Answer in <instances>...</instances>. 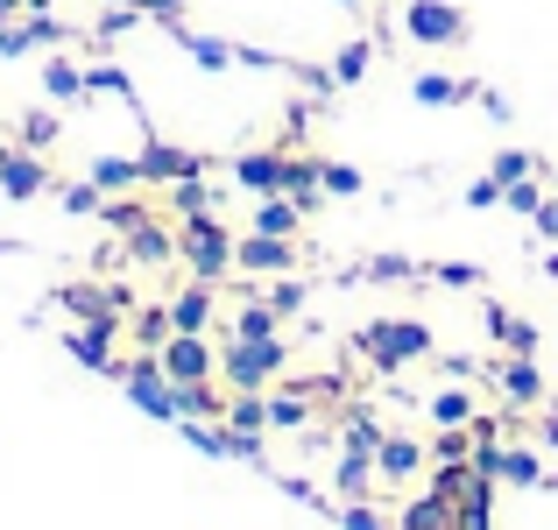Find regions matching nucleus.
<instances>
[{
    "label": "nucleus",
    "instance_id": "1",
    "mask_svg": "<svg viewBox=\"0 0 558 530\" xmlns=\"http://www.w3.org/2000/svg\"><path fill=\"white\" fill-rule=\"evenodd\" d=\"M178 262L198 284H219V276L233 269V233L219 227V213H191L178 219Z\"/></svg>",
    "mask_w": 558,
    "mask_h": 530
},
{
    "label": "nucleus",
    "instance_id": "2",
    "mask_svg": "<svg viewBox=\"0 0 558 530\" xmlns=\"http://www.w3.org/2000/svg\"><path fill=\"white\" fill-rule=\"evenodd\" d=\"M290 368V340H227L219 347V382L227 389H269Z\"/></svg>",
    "mask_w": 558,
    "mask_h": 530
},
{
    "label": "nucleus",
    "instance_id": "3",
    "mask_svg": "<svg viewBox=\"0 0 558 530\" xmlns=\"http://www.w3.org/2000/svg\"><path fill=\"white\" fill-rule=\"evenodd\" d=\"M113 375H121L128 403H135L142 418H156V424H178V382L163 375V361H156V353H135V361H113Z\"/></svg>",
    "mask_w": 558,
    "mask_h": 530
},
{
    "label": "nucleus",
    "instance_id": "4",
    "mask_svg": "<svg viewBox=\"0 0 558 530\" xmlns=\"http://www.w3.org/2000/svg\"><path fill=\"white\" fill-rule=\"evenodd\" d=\"M361 353H368L381 375H396V368L432 353V326H424V318H375V326L361 333Z\"/></svg>",
    "mask_w": 558,
    "mask_h": 530
},
{
    "label": "nucleus",
    "instance_id": "5",
    "mask_svg": "<svg viewBox=\"0 0 558 530\" xmlns=\"http://www.w3.org/2000/svg\"><path fill=\"white\" fill-rule=\"evenodd\" d=\"M466 8L460 0H403V36L424 43V50H460L466 43Z\"/></svg>",
    "mask_w": 558,
    "mask_h": 530
},
{
    "label": "nucleus",
    "instance_id": "6",
    "mask_svg": "<svg viewBox=\"0 0 558 530\" xmlns=\"http://www.w3.org/2000/svg\"><path fill=\"white\" fill-rule=\"evenodd\" d=\"M156 361H163L170 382H213V375H219V353L205 347V333H170Z\"/></svg>",
    "mask_w": 558,
    "mask_h": 530
},
{
    "label": "nucleus",
    "instance_id": "7",
    "mask_svg": "<svg viewBox=\"0 0 558 530\" xmlns=\"http://www.w3.org/2000/svg\"><path fill=\"white\" fill-rule=\"evenodd\" d=\"M290 170H298V156L290 149H255V156H233V184L255 191V198H269V191H290Z\"/></svg>",
    "mask_w": 558,
    "mask_h": 530
},
{
    "label": "nucleus",
    "instance_id": "8",
    "mask_svg": "<svg viewBox=\"0 0 558 530\" xmlns=\"http://www.w3.org/2000/svg\"><path fill=\"white\" fill-rule=\"evenodd\" d=\"M233 269L290 276V269H298V241H283V233H247V241H233Z\"/></svg>",
    "mask_w": 558,
    "mask_h": 530
},
{
    "label": "nucleus",
    "instance_id": "9",
    "mask_svg": "<svg viewBox=\"0 0 558 530\" xmlns=\"http://www.w3.org/2000/svg\"><path fill=\"white\" fill-rule=\"evenodd\" d=\"M113 340H121V318H78V326L64 333V347H71V361H85V368H107L113 375Z\"/></svg>",
    "mask_w": 558,
    "mask_h": 530
},
{
    "label": "nucleus",
    "instance_id": "10",
    "mask_svg": "<svg viewBox=\"0 0 558 530\" xmlns=\"http://www.w3.org/2000/svg\"><path fill=\"white\" fill-rule=\"evenodd\" d=\"M424 467H432V453L417 446V438H403V432H381V446H375V481H417Z\"/></svg>",
    "mask_w": 558,
    "mask_h": 530
},
{
    "label": "nucleus",
    "instance_id": "11",
    "mask_svg": "<svg viewBox=\"0 0 558 530\" xmlns=\"http://www.w3.org/2000/svg\"><path fill=\"white\" fill-rule=\"evenodd\" d=\"M0 191H8V198H43V191H50L43 149H0Z\"/></svg>",
    "mask_w": 558,
    "mask_h": 530
},
{
    "label": "nucleus",
    "instance_id": "12",
    "mask_svg": "<svg viewBox=\"0 0 558 530\" xmlns=\"http://www.w3.org/2000/svg\"><path fill=\"white\" fill-rule=\"evenodd\" d=\"M64 36V22L57 14H28V22H0V57H28V50H43V43H57Z\"/></svg>",
    "mask_w": 558,
    "mask_h": 530
},
{
    "label": "nucleus",
    "instance_id": "13",
    "mask_svg": "<svg viewBox=\"0 0 558 530\" xmlns=\"http://www.w3.org/2000/svg\"><path fill=\"white\" fill-rule=\"evenodd\" d=\"M502 396L517 410H537L545 403V375H537V353H509L502 361Z\"/></svg>",
    "mask_w": 558,
    "mask_h": 530
},
{
    "label": "nucleus",
    "instance_id": "14",
    "mask_svg": "<svg viewBox=\"0 0 558 530\" xmlns=\"http://www.w3.org/2000/svg\"><path fill=\"white\" fill-rule=\"evenodd\" d=\"M128 241V255L142 262V269H163V262H178V233L163 227V219H142L135 233H121Z\"/></svg>",
    "mask_w": 558,
    "mask_h": 530
},
{
    "label": "nucleus",
    "instance_id": "15",
    "mask_svg": "<svg viewBox=\"0 0 558 530\" xmlns=\"http://www.w3.org/2000/svg\"><path fill=\"white\" fill-rule=\"evenodd\" d=\"M198 170H205V156L170 149V142H149V149H142V177H149V184H178V177H198Z\"/></svg>",
    "mask_w": 558,
    "mask_h": 530
},
{
    "label": "nucleus",
    "instance_id": "16",
    "mask_svg": "<svg viewBox=\"0 0 558 530\" xmlns=\"http://www.w3.org/2000/svg\"><path fill=\"white\" fill-rule=\"evenodd\" d=\"M227 403H233V389L227 382H178V418H227Z\"/></svg>",
    "mask_w": 558,
    "mask_h": 530
},
{
    "label": "nucleus",
    "instance_id": "17",
    "mask_svg": "<svg viewBox=\"0 0 558 530\" xmlns=\"http://www.w3.org/2000/svg\"><path fill=\"white\" fill-rule=\"evenodd\" d=\"M481 85H466V79H446V71H417L410 79V99L417 107H460V99H474Z\"/></svg>",
    "mask_w": 558,
    "mask_h": 530
},
{
    "label": "nucleus",
    "instance_id": "18",
    "mask_svg": "<svg viewBox=\"0 0 558 530\" xmlns=\"http://www.w3.org/2000/svg\"><path fill=\"white\" fill-rule=\"evenodd\" d=\"M495 481L509 489H545V460L531 446H495Z\"/></svg>",
    "mask_w": 558,
    "mask_h": 530
},
{
    "label": "nucleus",
    "instance_id": "19",
    "mask_svg": "<svg viewBox=\"0 0 558 530\" xmlns=\"http://www.w3.org/2000/svg\"><path fill=\"white\" fill-rule=\"evenodd\" d=\"M170 326H178V333H205V326H213V284L178 290V298H170Z\"/></svg>",
    "mask_w": 558,
    "mask_h": 530
},
{
    "label": "nucleus",
    "instance_id": "20",
    "mask_svg": "<svg viewBox=\"0 0 558 530\" xmlns=\"http://www.w3.org/2000/svg\"><path fill=\"white\" fill-rule=\"evenodd\" d=\"M298 219H304V205L290 198V191H269V198L255 205V227H247V233H283V241H290V233H298Z\"/></svg>",
    "mask_w": 558,
    "mask_h": 530
},
{
    "label": "nucleus",
    "instance_id": "21",
    "mask_svg": "<svg viewBox=\"0 0 558 530\" xmlns=\"http://www.w3.org/2000/svg\"><path fill=\"white\" fill-rule=\"evenodd\" d=\"M452 523H460V509H452L446 495H432V489L403 503V530H452Z\"/></svg>",
    "mask_w": 558,
    "mask_h": 530
},
{
    "label": "nucleus",
    "instance_id": "22",
    "mask_svg": "<svg viewBox=\"0 0 558 530\" xmlns=\"http://www.w3.org/2000/svg\"><path fill=\"white\" fill-rule=\"evenodd\" d=\"M85 177H93L107 198H121L128 184H142V156H93V170H85Z\"/></svg>",
    "mask_w": 558,
    "mask_h": 530
},
{
    "label": "nucleus",
    "instance_id": "23",
    "mask_svg": "<svg viewBox=\"0 0 558 530\" xmlns=\"http://www.w3.org/2000/svg\"><path fill=\"white\" fill-rule=\"evenodd\" d=\"M368 481H375V453H354V446H347L340 467H332V489L354 503V495H368Z\"/></svg>",
    "mask_w": 558,
    "mask_h": 530
},
{
    "label": "nucleus",
    "instance_id": "24",
    "mask_svg": "<svg viewBox=\"0 0 558 530\" xmlns=\"http://www.w3.org/2000/svg\"><path fill=\"white\" fill-rule=\"evenodd\" d=\"M304 424H312V389L269 396V432H304Z\"/></svg>",
    "mask_w": 558,
    "mask_h": 530
},
{
    "label": "nucleus",
    "instance_id": "25",
    "mask_svg": "<svg viewBox=\"0 0 558 530\" xmlns=\"http://www.w3.org/2000/svg\"><path fill=\"white\" fill-rule=\"evenodd\" d=\"M488 333H495L509 353H537V326H531V318H509L502 304H488Z\"/></svg>",
    "mask_w": 558,
    "mask_h": 530
},
{
    "label": "nucleus",
    "instance_id": "26",
    "mask_svg": "<svg viewBox=\"0 0 558 530\" xmlns=\"http://www.w3.org/2000/svg\"><path fill=\"white\" fill-rule=\"evenodd\" d=\"M227 424H233V432H269V396H262V389H233Z\"/></svg>",
    "mask_w": 558,
    "mask_h": 530
},
{
    "label": "nucleus",
    "instance_id": "27",
    "mask_svg": "<svg viewBox=\"0 0 558 530\" xmlns=\"http://www.w3.org/2000/svg\"><path fill=\"white\" fill-rule=\"evenodd\" d=\"M474 481H481V474H474V460H452V467H432V495H446L452 509H460L466 495H474Z\"/></svg>",
    "mask_w": 558,
    "mask_h": 530
},
{
    "label": "nucleus",
    "instance_id": "28",
    "mask_svg": "<svg viewBox=\"0 0 558 530\" xmlns=\"http://www.w3.org/2000/svg\"><path fill=\"white\" fill-rule=\"evenodd\" d=\"M233 340H283V318L269 304H241L233 312Z\"/></svg>",
    "mask_w": 558,
    "mask_h": 530
},
{
    "label": "nucleus",
    "instance_id": "29",
    "mask_svg": "<svg viewBox=\"0 0 558 530\" xmlns=\"http://www.w3.org/2000/svg\"><path fill=\"white\" fill-rule=\"evenodd\" d=\"M170 28H178V22H170ZM178 43L191 50V64H198V71H227L233 57H241L233 43H219V36H184V28H178Z\"/></svg>",
    "mask_w": 558,
    "mask_h": 530
},
{
    "label": "nucleus",
    "instance_id": "30",
    "mask_svg": "<svg viewBox=\"0 0 558 530\" xmlns=\"http://www.w3.org/2000/svg\"><path fill=\"white\" fill-rule=\"evenodd\" d=\"M43 85H50V99H85V71L71 64V57H50V64H43Z\"/></svg>",
    "mask_w": 558,
    "mask_h": 530
},
{
    "label": "nucleus",
    "instance_id": "31",
    "mask_svg": "<svg viewBox=\"0 0 558 530\" xmlns=\"http://www.w3.org/2000/svg\"><path fill=\"white\" fill-rule=\"evenodd\" d=\"M170 213H178V219L213 213V191H205V177H178V184H170Z\"/></svg>",
    "mask_w": 558,
    "mask_h": 530
},
{
    "label": "nucleus",
    "instance_id": "32",
    "mask_svg": "<svg viewBox=\"0 0 558 530\" xmlns=\"http://www.w3.org/2000/svg\"><path fill=\"white\" fill-rule=\"evenodd\" d=\"M432 424L446 432V424H474V396L466 389H438L432 396Z\"/></svg>",
    "mask_w": 558,
    "mask_h": 530
},
{
    "label": "nucleus",
    "instance_id": "33",
    "mask_svg": "<svg viewBox=\"0 0 558 530\" xmlns=\"http://www.w3.org/2000/svg\"><path fill=\"white\" fill-rule=\"evenodd\" d=\"M368 43H347V50L340 57H332V85H361V79H368Z\"/></svg>",
    "mask_w": 558,
    "mask_h": 530
},
{
    "label": "nucleus",
    "instance_id": "34",
    "mask_svg": "<svg viewBox=\"0 0 558 530\" xmlns=\"http://www.w3.org/2000/svg\"><path fill=\"white\" fill-rule=\"evenodd\" d=\"M57 135H64L57 113H22V149H57Z\"/></svg>",
    "mask_w": 558,
    "mask_h": 530
},
{
    "label": "nucleus",
    "instance_id": "35",
    "mask_svg": "<svg viewBox=\"0 0 558 530\" xmlns=\"http://www.w3.org/2000/svg\"><path fill=\"white\" fill-rule=\"evenodd\" d=\"M488 177H495V184H517V177H537V156L531 149H502V156H495V164H488Z\"/></svg>",
    "mask_w": 558,
    "mask_h": 530
},
{
    "label": "nucleus",
    "instance_id": "36",
    "mask_svg": "<svg viewBox=\"0 0 558 530\" xmlns=\"http://www.w3.org/2000/svg\"><path fill=\"white\" fill-rule=\"evenodd\" d=\"M99 219H107L113 233H135L142 219H156V213H149V205H135V198H107V205H99Z\"/></svg>",
    "mask_w": 558,
    "mask_h": 530
},
{
    "label": "nucleus",
    "instance_id": "37",
    "mask_svg": "<svg viewBox=\"0 0 558 530\" xmlns=\"http://www.w3.org/2000/svg\"><path fill=\"white\" fill-rule=\"evenodd\" d=\"M318 184H326V198H354L368 177H361L354 164H318Z\"/></svg>",
    "mask_w": 558,
    "mask_h": 530
},
{
    "label": "nucleus",
    "instance_id": "38",
    "mask_svg": "<svg viewBox=\"0 0 558 530\" xmlns=\"http://www.w3.org/2000/svg\"><path fill=\"white\" fill-rule=\"evenodd\" d=\"M262 304H269L276 318H298L304 312V284H298V276H283V284H269V298H262Z\"/></svg>",
    "mask_w": 558,
    "mask_h": 530
},
{
    "label": "nucleus",
    "instance_id": "39",
    "mask_svg": "<svg viewBox=\"0 0 558 530\" xmlns=\"http://www.w3.org/2000/svg\"><path fill=\"white\" fill-rule=\"evenodd\" d=\"M170 333H178V326H170V312H142V318H135V340H142V353H163Z\"/></svg>",
    "mask_w": 558,
    "mask_h": 530
},
{
    "label": "nucleus",
    "instance_id": "40",
    "mask_svg": "<svg viewBox=\"0 0 558 530\" xmlns=\"http://www.w3.org/2000/svg\"><path fill=\"white\" fill-rule=\"evenodd\" d=\"M85 93H121V99H135V85H128L121 64H93V71H85Z\"/></svg>",
    "mask_w": 558,
    "mask_h": 530
},
{
    "label": "nucleus",
    "instance_id": "41",
    "mask_svg": "<svg viewBox=\"0 0 558 530\" xmlns=\"http://www.w3.org/2000/svg\"><path fill=\"white\" fill-rule=\"evenodd\" d=\"M502 205H509V213H531V219H537V205H545V184H537V177H517V184L502 191Z\"/></svg>",
    "mask_w": 558,
    "mask_h": 530
},
{
    "label": "nucleus",
    "instance_id": "42",
    "mask_svg": "<svg viewBox=\"0 0 558 530\" xmlns=\"http://www.w3.org/2000/svg\"><path fill=\"white\" fill-rule=\"evenodd\" d=\"M99 205H107V191H99L93 177H85V184H64V213H99Z\"/></svg>",
    "mask_w": 558,
    "mask_h": 530
},
{
    "label": "nucleus",
    "instance_id": "43",
    "mask_svg": "<svg viewBox=\"0 0 558 530\" xmlns=\"http://www.w3.org/2000/svg\"><path fill=\"white\" fill-rule=\"evenodd\" d=\"M410 269H417L410 255H375V262H368V284H403Z\"/></svg>",
    "mask_w": 558,
    "mask_h": 530
},
{
    "label": "nucleus",
    "instance_id": "44",
    "mask_svg": "<svg viewBox=\"0 0 558 530\" xmlns=\"http://www.w3.org/2000/svg\"><path fill=\"white\" fill-rule=\"evenodd\" d=\"M432 276H438L446 290H474V284H481V269H474V262H438Z\"/></svg>",
    "mask_w": 558,
    "mask_h": 530
},
{
    "label": "nucleus",
    "instance_id": "45",
    "mask_svg": "<svg viewBox=\"0 0 558 530\" xmlns=\"http://www.w3.org/2000/svg\"><path fill=\"white\" fill-rule=\"evenodd\" d=\"M340 530H389L368 503H340Z\"/></svg>",
    "mask_w": 558,
    "mask_h": 530
},
{
    "label": "nucleus",
    "instance_id": "46",
    "mask_svg": "<svg viewBox=\"0 0 558 530\" xmlns=\"http://www.w3.org/2000/svg\"><path fill=\"white\" fill-rule=\"evenodd\" d=\"M466 205H474V213H488V205H502V184H495V177H474V184H466Z\"/></svg>",
    "mask_w": 558,
    "mask_h": 530
},
{
    "label": "nucleus",
    "instance_id": "47",
    "mask_svg": "<svg viewBox=\"0 0 558 530\" xmlns=\"http://www.w3.org/2000/svg\"><path fill=\"white\" fill-rule=\"evenodd\" d=\"M135 8H142V14H156V22H178L184 0H135Z\"/></svg>",
    "mask_w": 558,
    "mask_h": 530
},
{
    "label": "nucleus",
    "instance_id": "48",
    "mask_svg": "<svg viewBox=\"0 0 558 530\" xmlns=\"http://www.w3.org/2000/svg\"><path fill=\"white\" fill-rule=\"evenodd\" d=\"M537 233H545V241H558V198L537 205Z\"/></svg>",
    "mask_w": 558,
    "mask_h": 530
},
{
    "label": "nucleus",
    "instance_id": "49",
    "mask_svg": "<svg viewBox=\"0 0 558 530\" xmlns=\"http://www.w3.org/2000/svg\"><path fill=\"white\" fill-rule=\"evenodd\" d=\"M452 530H495V509H460V523Z\"/></svg>",
    "mask_w": 558,
    "mask_h": 530
},
{
    "label": "nucleus",
    "instance_id": "50",
    "mask_svg": "<svg viewBox=\"0 0 558 530\" xmlns=\"http://www.w3.org/2000/svg\"><path fill=\"white\" fill-rule=\"evenodd\" d=\"M537 438H545V446H558V410H545V424H537Z\"/></svg>",
    "mask_w": 558,
    "mask_h": 530
},
{
    "label": "nucleus",
    "instance_id": "51",
    "mask_svg": "<svg viewBox=\"0 0 558 530\" xmlns=\"http://www.w3.org/2000/svg\"><path fill=\"white\" fill-rule=\"evenodd\" d=\"M14 14H28V8H22V0H0V22H14Z\"/></svg>",
    "mask_w": 558,
    "mask_h": 530
},
{
    "label": "nucleus",
    "instance_id": "52",
    "mask_svg": "<svg viewBox=\"0 0 558 530\" xmlns=\"http://www.w3.org/2000/svg\"><path fill=\"white\" fill-rule=\"evenodd\" d=\"M22 8H28V14H50V0H22Z\"/></svg>",
    "mask_w": 558,
    "mask_h": 530
},
{
    "label": "nucleus",
    "instance_id": "53",
    "mask_svg": "<svg viewBox=\"0 0 558 530\" xmlns=\"http://www.w3.org/2000/svg\"><path fill=\"white\" fill-rule=\"evenodd\" d=\"M107 8H135V0H107Z\"/></svg>",
    "mask_w": 558,
    "mask_h": 530
},
{
    "label": "nucleus",
    "instance_id": "54",
    "mask_svg": "<svg viewBox=\"0 0 558 530\" xmlns=\"http://www.w3.org/2000/svg\"><path fill=\"white\" fill-rule=\"evenodd\" d=\"M340 8H361V0H340Z\"/></svg>",
    "mask_w": 558,
    "mask_h": 530
}]
</instances>
